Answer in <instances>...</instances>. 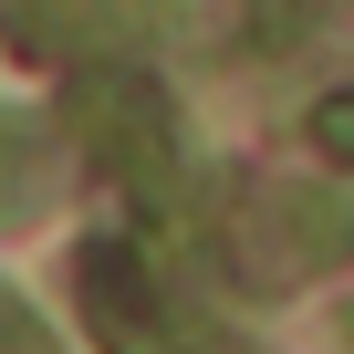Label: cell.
<instances>
[{"label": "cell", "mask_w": 354, "mask_h": 354, "mask_svg": "<svg viewBox=\"0 0 354 354\" xmlns=\"http://www.w3.org/2000/svg\"><path fill=\"white\" fill-rule=\"evenodd\" d=\"M323 146H333V156L354 146V104H323Z\"/></svg>", "instance_id": "cell-1"}]
</instances>
